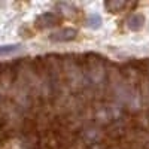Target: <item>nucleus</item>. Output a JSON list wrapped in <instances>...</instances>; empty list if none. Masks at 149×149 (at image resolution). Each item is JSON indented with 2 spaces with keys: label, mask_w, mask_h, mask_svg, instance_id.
Wrapping results in <instances>:
<instances>
[{
  "label": "nucleus",
  "mask_w": 149,
  "mask_h": 149,
  "mask_svg": "<svg viewBox=\"0 0 149 149\" xmlns=\"http://www.w3.org/2000/svg\"><path fill=\"white\" fill-rule=\"evenodd\" d=\"M19 48H21V45H18V43L2 45V46H0V55H9V54H14V52L18 51Z\"/></svg>",
  "instance_id": "3"
},
{
  "label": "nucleus",
  "mask_w": 149,
  "mask_h": 149,
  "mask_svg": "<svg viewBox=\"0 0 149 149\" xmlns=\"http://www.w3.org/2000/svg\"><path fill=\"white\" fill-rule=\"evenodd\" d=\"M76 31L74 30H64V31H58L52 34V39L54 40H67V39H73Z\"/></svg>",
  "instance_id": "2"
},
{
  "label": "nucleus",
  "mask_w": 149,
  "mask_h": 149,
  "mask_svg": "<svg viewBox=\"0 0 149 149\" xmlns=\"http://www.w3.org/2000/svg\"><path fill=\"white\" fill-rule=\"evenodd\" d=\"M143 22H145V17L136 14V15H133V17L128 19V27H130L131 30H140L142 26H143Z\"/></svg>",
  "instance_id": "1"
}]
</instances>
